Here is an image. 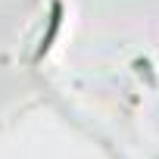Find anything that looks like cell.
Here are the masks:
<instances>
[{
	"label": "cell",
	"mask_w": 159,
	"mask_h": 159,
	"mask_svg": "<svg viewBox=\"0 0 159 159\" xmlns=\"http://www.w3.org/2000/svg\"><path fill=\"white\" fill-rule=\"evenodd\" d=\"M56 28H59V7H53V19H50V31H47V38H44V44H41V53L50 47V41H53V34H56Z\"/></svg>",
	"instance_id": "cell-1"
}]
</instances>
